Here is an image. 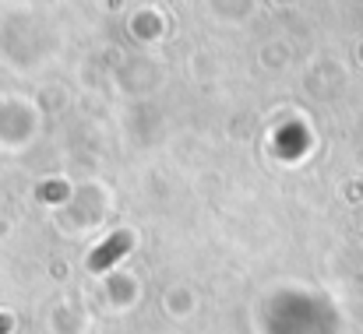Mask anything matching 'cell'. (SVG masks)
Returning a JSON list of instances; mask_svg holds the SVG:
<instances>
[{
  "label": "cell",
  "instance_id": "1",
  "mask_svg": "<svg viewBox=\"0 0 363 334\" xmlns=\"http://www.w3.org/2000/svg\"><path fill=\"white\" fill-rule=\"evenodd\" d=\"M127 246H130V236H127V232L113 236V239H110L106 246H99V250L92 253V260H89V264H92V271H103V267H110V264H113V260L121 257Z\"/></svg>",
  "mask_w": 363,
  "mask_h": 334
}]
</instances>
